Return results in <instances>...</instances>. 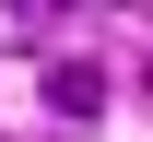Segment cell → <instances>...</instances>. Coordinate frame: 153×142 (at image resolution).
Returning a JSON list of instances; mask_svg holds the SVG:
<instances>
[{
  "label": "cell",
  "instance_id": "obj_1",
  "mask_svg": "<svg viewBox=\"0 0 153 142\" xmlns=\"http://www.w3.org/2000/svg\"><path fill=\"white\" fill-rule=\"evenodd\" d=\"M106 107V71L94 59H47V119H94Z\"/></svg>",
  "mask_w": 153,
  "mask_h": 142
},
{
  "label": "cell",
  "instance_id": "obj_2",
  "mask_svg": "<svg viewBox=\"0 0 153 142\" xmlns=\"http://www.w3.org/2000/svg\"><path fill=\"white\" fill-rule=\"evenodd\" d=\"M12 12H59V0H12Z\"/></svg>",
  "mask_w": 153,
  "mask_h": 142
}]
</instances>
